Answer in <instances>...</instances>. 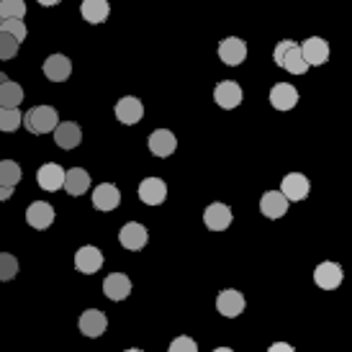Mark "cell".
Instances as JSON below:
<instances>
[{
  "label": "cell",
  "mask_w": 352,
  "mask_h": 352,
  "mask_svg": "<svg viewBox=\"0 0 352 352\" xmlns=\"http://www.w3.org/2000/svg\"><path fill=\"white\" fill-rule=\"evenodd\" d=\"M93 206L98 211H113V208L121 206V190L113 183H100L93 190Z\"/></svg>",
  "instance_id": "obj_20"
},
{
  "label": "cell",
  "mask_w": 352,
  "mask_h": 352,
  "mask_svg": "<svg viewBox=\"0 0 352 352\" xmlns=\"http://www.w3.org/2000/svg\"><path fill=\"white\" fill-rule=\"evenodd\" d=\"M65 190L69 196H82L88 193L90 188V175L85 167H72V170H65Z\"/></svg>",
  "instance_id": "obj_24"
},
{
  "label": "cell",
  "mask_w": 352,
  "mask_h": 352,
  "mask_svg": "<svg viewBox=\"0 0 352 352\" xmlns=\"http://www.w3.org/2000/svg\"><path fill=\"white\" fill-rule=\"evenodd\" d=\"M80 332L85 334V337H90V340H96V337H100V334H106L108 329V316L100 309H88V311H82V316H80Z\"/></svg>",
  "instance_id": "obj_10"
},
{
  "label": "cell",
  "mask_w": 352,
  "mask_h": 352,
  "mask_svg": "<svg viewBox=\"0 0 352 352\" xmlns=\"http://www.w3.org/2000/svg\"><path fill=\"white\" fill-rule=\"evenodd\" d=\"M103 252H100L98 247H93V245H85V247H80L78 252H75V270L82 275H93V273H98L100 267H103Z\"/></svg>",
  "instance_id": "obj_7"
},
{
  "label": "cell",
  "mask_w": 352,
  "mask_h": 352,
  "mask_svg": "<svg viewBox=\"0 0 352 352\" xmlns=\"http://www.w3.org/2000/svg\"><path fill=\"white\" fill-rule=\"evenodd\" d=\"M103 294L111 301H124L129 294H131V280H129L126 273H111L103 280Z\"/></svg>",
  "instance_id": "obj_23"
},
{
  "label": "cell",
  "mask_w": 352,
  "mask_h": 352,
  "mask_svg": "<svg viewBox=\"0 0 352 352\" xmlns=\"http://www.w3.org/2000/svg\"><path fill=\"white\" fill-rule=\"evenodd\" d=\"M301 47V57L309 67H319L329 59V41L319 39V36H309V39L298 44Z\"/></svg>",
  "instance_id": "obj_6"
},
{
  "label": "cell",
  "mask_w": 352,
  "mask_h": 352,
  "mask_svg": "<svg viewBox=\"0 0 352 352\" xmlns=\"http://www.w3.org/2000/svg\"><path fill=\"white\" fill-rule=\"evenodd\" d=\"M139 198H142V204H147V206L165 204L167 183L162 177H144V180L139 183Z\"/></svg>",
  "instance_id": "obj_11"
},
{
  "label": "cell",
  "mask_w": 352,
  "mask_h": 352,
  "mask_svg": "<svg viewBox=\"0 0 352 352\" xmlns=\"http://www.w3.org/2000/svg\"><path fill=\"white\" fill-rule=\"evenodd\" d=\"M44 75L52 82H65L72 75V62H69L67 54H52V57L44 59Z\"/></svg>",
  "instance_id": "obj_22"
},
{
  "label": "cell",
  "mask_w": 352,
  "mask_h": 352,
  "mask_svg": "<svg viewBox=\"0 0 352 352\" xmlns=\"http://www.w3.org/2000/svg\"><path fill=\"white\" fill-rule=\"evenodd\" d=\"M21 165L13 160H0V186L16 188L21 183Z\"/></svg>",
  "instance_id": "obj_27"
},
{
  "label": "cell",
  "mask_w": 352,
  "mask_h": 352,
  "mask_svg": "<svg viewBox=\"0 0 352 352\" xmlns=\"http://www.w3.org/2000/svg\"><path fill=\"white\" fill-rule=\"evenodd\" d=\"M0 31H3V34H10L16 41H23L26 34H29V31H26V23L21 19H3L0 21Z\"/></svg>",
  "instance_id": "obj_31"
},
{
  "label": "cell",
  "mask_w": 352,
  "mask_h": 352,
  "mask_svg": "<svg viewBox=\"0 0 352 352\" xmlns=\"http://www.w3.org/2000/svg\"><path fill=\"white\" fill-rule=\"evenodd\" d=\"M36 183H39L41 190H59V188L65 186V167L57 165V162H47V165L39 167V173H36Z\"/></svg>",
  "instance_id": "obj_17"
},
{
  "label": "cell",
  "mask_w": 352,
  "mask_h": 352,
  "mask_svg": "<svg viewBox=\"0 0 352 352\" xmlns=\"http://www.w3.org/2000/svg\"><path fill=\"white\" fill-rule=\"evenodd\" d=\"M245 306H247L245 296L239 294V291H234V288H226V291H221V294L216 296V309L226 319L239 316V314L245 311Z\"/></svg>",
  "instance_id": "obj_8"
},
{
  "label": "cell",
  "mask_w": 352,
  "mask_h": 352,
  "mask_svg": "<svg viewBox=\"0 0 352 352\" xmlns=\"http://www.w3.org/2000/svg\"><path fill=\"white\" fill-rule=\"evenodd\" d=\"M116 118L121 124H126V126H134L139 124L142 118H144V103L134 96H124V98H118L116 103Z\"/></svg>",
  "instance_id": "obj_9"
},
{
  "label": "cell",
  "mask_w": 352,
  "mask_h": 352,
  "mask_svg": "<svg viewBox=\"0 0 352 352\" xmlns=\"http://www.w3.org/2000/svg\"><path fill=\"white\" fill-rule=\"evenodd\" d=\"M232 208L226 204H211L208 208L204 211V224L211 229V232H224L232 226Z\"/></svg>",
  "instance_id": "obj_16"
},
{
  "label": "cell",
  "mask_w": 352,
  "mask_h": 352,
  "mask_svg": "<svg viewBox=\"0 0 352 352\" xmlns=\"http://www.w3.org/2000/svg\"><path fill=\"white\" fill-rule=\"evenodd\" d=\"M23 124V113L19 108H0V131H16Z\"/></svg>",
  "instance_id": "obj_28"
},
{
  "label": "cell",
  "mask_w": 352,
  "mask_h": 352,
  "mask_svg": "<svg viewBox=\"0 0 352 352\" xmlns=\"http://www.w3.org/2000/svg\"><path fill=\"white\" fill-rule=\"evenodd\" d=\"M245 98V93H242V85L234 82V80H221L219 85L214 88V100L219 108H224V111H232L242 103Z\"/></svg>",
  "instance_id": "obj_5"
},
{
  "label": "cell",
  "mask_w": 352,
  "mask_h": 352,
  "mask_svg": "<svg viewBox=\"0 0 352 352\" xmlns=\"http://www.w3.org/2000/svg\"><path fill=\"white\" fill-rule=\"evenodd\" d=\"M298 103V90L291 82H278L270 88V106L275 111H291Z\"/></svg>",
  "instance_id": "obj_19"
},
{
  "label": "cell",
  "mask_w": 352,
  "mask_h": 352,
  "mask_svg": "<svg viewBox=\"0 0 352 352\" xmlns=\"http://www.w3.org/2000/svg\"><path fill=\"white\" fill-rule=\"evenodd\" d=\"M80 13L88 23H103L108 19V13H111V6H108V0H82Z\"/></svg>",
  "instance_id": "obj_25"
},
{
  "label": "cell",
  "mask_w": 352,
  "mask_h": 352,
  "mask_svg": "<svg viewBox=\"0 0 352 352\" xmlns=\"http://www.w3.org/2000/svg\"><path fill=\"white\" fill-rule=\"evenodd\" d=\"M219 59L229 65V67H236L247 59V41L236 39V36H229L219 44Z\"/></svg>",
  "instance_id": "obj_12"
},
{
  "label": "cell",
  "mask_w": 352,
  "mask_h": 352,
  "mask_svg": "<svg viewBox=\"0 0 352 352\" xmlns=\"http://www.w3.org/2000/svg\"><path fill=\"white\" fill-rule=\"evenodd\" d=\"M19 47H21V41H16L10 34H3V31H0V59H13L19 54Z\"/></svg>",
  "instance_id": "obj_32"
},
{
  "label": "cell",
  "mask_w": 352,
  "mask_h": 352,
  "mask_svg": "<svg viewBox=\"0 0 352 352\" xmlns=\"http://www.w3.org/2000/svg\"><path fill=\"white\" fill-rule=\"evenodd\" d=\"M214 352H234V350H232V347H216Z\"/></svg>",
  "instance_id": "obj_37"
},
{
  "label": "cell",
  "mask_w": 352,
  "mask_h": 352,
  "mask_svg": "<svg viewBox=\"0 0 352 352\" xmlns=\"http://www.w3.org/2000/svg\"><path fill=\"white\" fill-rule=\"evenodd\" d=\"M309 190H311V183H309V177L301 175V173H288L283 177V183H280V193H283L288 201H303V198L309 196Z\"/></svg>",
  "instance_id": "obj_13"
},
{
  "label": "cell",
  "mask_w": 352,
  "mask_h": 352,
  "mask_svg": "<svg viewBox=\"0 0 352 352\" xmlns=\"http://www.w3.org/2000/svg\"><path fill=\"white\" fill-rule=\"evenodd\" d=\"M124 352H144V350H139V347H131V350H124Z\"/></svg>",
  "instance_id": "obj_39"
},
{
  "label": "cell",
  "mask_w": 352,
  "mask_h": 352,
  "mask_svg": "<svg viewBox=\"0 0 352 352\" xmlns=\"http://www.w3.org/2000/svg\"><path fill=\"white\" fill-rule=\"evenodd\" d=\"M54 142L59 149H75L82 142V129L75 121H59L54 126Z\"/></svg>",
  "instance_id": "obj_15"
},
{
  "label": "cell",
  "mask_w": 352,
  "mask_h": 352,
  "mask_svg": "<svg viewBox=\"0 0 352 352\" xmlns=\"http://www.w3.org/2000/svg\"><path fill=\"white\" fill-rule=\"evenodd\" d=\"M288 198L280 193V190H267L263 198H260V211L267 219H283L288 214Z\"/></svg>",
  "instance_id": "obj_21"
},
{
  "label": "cell",
  "mask_w": 352,
  "mask_h": 352,
  "mask_svg": "<svg viewBox=\"0 0 352 352\" xmlns=\"http://www.w3.org/2000/svg\"><path fill=\"white\" fill-rule=\"evenodd\" d=\"M170 352H198V344L196 340H190L188 334H183V337H175L170 342Z\"/></svg>",
  "instance_id": "obj_33"
},
{
  "label": "cell",
  "mask_w": 352,
  "mask_h": 352,
  "mask_svg": "<svg viewBox=\"0 0 352 352\" xmlns=\"http://www.w3.org/2000/svg\"><path fill=\"white\" fill-rule=\"evenodd\" d=\"M273 59L278 67H283L285 72H291V75H306V69H309V65H306L301 57V47H298L294 39L278 41L273 52Z\"/></svg>",
  "instance_id": "obj_1"
},
{
  "label": "cell",
  "mask_w": 352,
  "mask_h": 352,
  "mask_svg": "<svg viewBox=\"0 0 352 352\" xmlns=\"http://www.w3.org/2000/svg\"><path fill=\"white\" fill-rule=\"evenodd\" d=\"M13 190L16 188H8V186H0V201H8L10 196H13Z\"/></svg>",
  "instance_id": "obj_35"
},
{
  "label": "cell",
  "mask_w": 352,
  "mask_h": 352,
  "mask_svg": "<svg viewBox=\"0 0 352 352\" xmlns=\"http://www.w3.org/2000/svg\"><path fill=\"white\" fill-rule=\"evenodd\" d=\"M6 80H8V78H6V72H0V85H3V82H6Z\"/></svg>",
  "instance_id": "obj_38"
},
{
  "label": "cell",
  "mask_w": 352,
  "mask_h": 352,
  "mask_svg": "<svg viewBox=\"0 0 352 352\" xmlns=\"http://www.w3.org/2000/svg\"><path fill=\"white\" fill-rule=\"evenodd\" d=\"M23 100V88L13 80H6L0 85V108H19Z\"/></svg>",
  "instance_id": "obj_26"
},
{
  "label": "cell",
  "mask_w": 352,
  "mask_h": 352,
  "mask_svg": "<svg viewBox=\"0 0 352 352\" xmlns=\"http://www.w3.org/2000/svg\"><path fill=\"white\" fill-rule=\"evenodd\" d=\"M39 6H44V8H52V6H57V3H62V0H36Z\"/></svg>",
  "instance_id": "obj_36"
},
{
  "label": "cell",
  "mask_w": 352,
  "mask_h": 352,
  "mask_svg": "<svg viewBox=\"0 0 352 352\" xmlns=\"http://www.w3.org/2000/svg\"><path fill=\"white\" fill-rule=\"evenodd\" d=\"M26 221H29V226L39 229V232L50 229L52 221H54V208H52V204H47V201H34L26 208Z\"/></svg>",
  "instance_id": "obj_18"
},
{
  "label": "cell",
  "mask_w": 352,
  "mask_h": 352,
  "mask_svg": "<svg viewBox=\"0 0 352 352\" xmlns=\"http://www.w3.org/2000/svg\"><path fill=\"white\" fill-rule=\"evenodd\" d=\"M147 239H149V232L144 224H139V221H129V224L121 226V232H118V242L124 250H131V252H139V250H144L147 247Z\"/></svg>",
  "instance_id": "obj_4"
},
{
  "label": "cell",
  "mask_w": 352,
  "mask_h": 352,
  "mask_svg": "<svg viewBox=\"0 0 352 352\" xmlns=\"http://www.w3.org/2000/svg\"><path fill=\"white\" fill-rule=\"evenodd\" d=\"M26 16V3L23 0H0V21L3 19H21Z\"/></svg>",
  "instance_id": "obj_29"
},
{
  "label": "cell",
  "mask_w": 352,
  "mask_h": 352,
  "mask_svg": "<svg viewBox=\"0 0 352 352\" xmlns=\"http://www.w3.org/2000/svg\"><path fill=\"white\" fill-rule=\"evenodd\" d=\"M59 124V113L54 106H34L29 113H23V126L29 134H52Z\"/></svg>",
  "instance_id": "obj_2"
},
{
  "label": "cell",
  "mask_w": 352,
  "mask_h": 352,
  "mask_svg": "<svg viewBox=\"0 0 352 352\" xmlns=\"http://www.w3.org/2000/svg\"><path fill=\"white\" fill-rule=\"evenodd\" d=\"M342 278H344V270L340 263H334V260H324V263L316 265V270H314V283L324 288V291H334V288H340L342 285Z\"/></svg>",
  "instance_id": "obj_3"
},
{
  "label": "cell",
  "mask_w": 352,
  "mask_h": 352,
  "mask_svg": "<svg viewBox=\"0 0 352 352\" xmlns=\"http://www.w3.org/2000/svg\"><path fill=\"white\" fill-rule=\"evenodd\" d=\"M267 352H296V350H294V344H288V342H275L267 347Z\"/></svg>",
  "instance_id": "obj_34"
},
{
  "label": "cell",
  "mask_w": 352,
  "mask_h": 352,
  "mask_svg": "<svg viewBox=\"0 0 352 352\" xmlns=\"http://www.w3.org/2000/svg\"><path fill=\"white\" fill-rule=\"evenodd\" d=\"M19 275V260L10 252H0V280L8 283Z\"/></svg>",
  "instance_id": "obj_30"
},
{
  "label": "cell",
  "mask_w": 352,
  "mask_h": 352,
  "mask_svg": "<svg viewBox=\"0 0 352 352\" xmlns=\"http://www.w3.org/2000/svg\"><path fill=\"white\" fill-rule=\"evenodd\" d=\"M149 152L155 157H170L177 149V137L170 129H155L149 134Z\"/></svg>",
  "instance_id": "obj_14"
}]
</instances>
